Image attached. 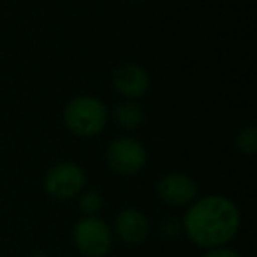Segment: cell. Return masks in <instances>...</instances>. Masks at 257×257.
<instances>
[{"label": "cell", "instance_id": "1", "mask_svg": "<svg viewBox=\"0 0 257 257\" xmlns=\"http://www.w3.org/2000/svg\"><path fill=\"white\" fill-rule=\"evenodd\" d=\"M239 210L229 197L208 194L187 206L182 227L189 239L203 248H218L229 243L239 229Z\"/></svg>", "mask_w": 257, "mask_h": 257}, {"label": "cell", "instance_id": "2", "mask_svg": "<svg viewBox=\"0 0 257 257\" xmlns=\"http://www.w3.org/2000/svg\"><path fill=\"white\" fill-rule=\"evenodd\" d=\"M64 123L78 138H95L102 133L109 120V109L93 95H78L64 107Z\"/></svg>", "mask_w": 257, "mask_h": 257}, {"label": "cell", "instance_id": "3", "mask_svg": "<svg viewBox=\"0 0 257 257\" xmlns=\"http://www.w3.org/2000/svg\"><path fill=\"white\" fill-rule=\"evenodd\" d=\"M86 175L83 168L76 162H57L53 164L43 178V187L46 194L53 199L69 201L72 197L79 196L85 189Z\"/></svg>", "mask_w": 257, "mask_h": 257}, {"label": "cell", "instance_id": "4", "mask_svg": "<svg viewBox=\"0 0 257 257\" xmlns=\"http://www.w3.org/2000/svg\"><path fill=\"white\" fill-rule=\"evenodd\" d=\"M72 239L83 257H104L113 245V232L102 218L83 217L76 222Z\"/></svg>", "mask_w": 257, "mask_h": 257}, {"label": "cell", "instance_id": "5", "mask_svg": "<svg viewBox=\"0 0 257 257\" xmlns=\"http://www.w3.org/2000/svg\"><path fill=\"white\" fill-rule=\"evenodd\" d=\"M106 162L116 175L133 176L143 171L148 162V154L143 143L131 136H121L107 145Z\"/></svg>", "mask_w": 257, "mask_h": 257}, {"label": "cell", "instance_id": "6", "mask_svg": "<svg viewBox=\"0 0 257 257\" xmlns=\"http://www.w3.org/2000/svg\"><path fill=\"white\" fill-rule=\"evenodd\" d=\"M111 83H113V88L121 97H125V100L143 99L150 92L152 86L148 71L143 65L134 64V62H125L114 67L111 74Z\"/></svg>", "mask_w": 257, "mask_h": 257}, {"label": "cell", "instance_id": "7", "mask_svg": "<svg viewBox=\"0 0 257 257\" xmlns=\"http://www.w3.org/2000/svg\"><path fill=\"white\" fill-rule=\"evenodd\" d=\"M157 197L169 208H185L197 199V185L185 173H168L155 185Z\"/></svg>", "mask_w": 257, "mask_h": 257}, {"label": "cell", "instance_id": "8", "mask_svg": "<svg viewBox=\"0 0 257 257\" xmlns=\"http://www.w3.org/2000/svg\"><path fill=\"white\" fill-rule=\"evenodd\" d=\"M114 232L127 245H140L150 234V220L138 208H125L114 218Z\"/></svg>", "mask_w": 257, "mask_h": 257}, {"label": "cell", "instance_id": "9", "mask_svg": "<svg viewBox=\"0 0 257 257\" xmlns=\"http://www.w3.org/2000/svg\"><path fill=\"white\" fill-rule=\"evenodd\" d=\"M109 116L113 118L114 123L120 128L133 133V131H138L143 125L145 111L136 100H123L109 111Z\"/></svg>", "mask_w": 257, "mask_h": 257}, {"label": "cell", "instance_id": "10", "mask_svg": "<svg viewBox=\"0 0 257 257\" xmlns=\"http://www.w3.org/2000/svg\"><path fill=\"white\" fill-rule=\"evenodd\" d=\"M102 206H104V197L99 190L95 189L81 190L78 208L85 217H97V213L102 210Z\"/></svg>", "mask_w": 257, "mask_h": 257}, {"label": "cell", "instance_id": "11", "mask_svg": "<svg viewBox=\"0 0 257 257\" xmlns=\"http://www.w3.org/2000/svg\"><path fill=\"white\" fill-rule=\"evenodd\" d=\"M234 147L239 154L253 155L257 152V128L253 125H245L234 136Z\"/></svg>", "mask_w": 257, "mask_h": 257}, {"label": "cell", "instance_id": "12", "mask_svg": "<svg viewBox=\"0 0 257 257\" xmlns=\"http://www.w3.org/2000/svg\"><path fill=\"white\" fill-rule=\"evenodd\" d=\"M182 231H183L182 224L178 220H175V218H169V220H166L162 224V234L168 236V238H176Z\"/></svg>", "mask_w": 257, "mask_h": 257}, {"label": "cell", "instance_id": "13", "mask_svg": "<svg viewBox=\"0 0 257 257\" xmlns=\"http://www.w3.org/2000/svg\"><path fill=\"white\" fill-rule=\"evenodd\" d=\"M204 257H241L236 250L225 248V246H218V248H211Z\"/></svg>", "mask_w": 257, "mask_h": 257}, {"label": "cell", "instance_id": "14", "mask_svg": "<svg viewBox=\"0 0 257 257\" xmlns=\"http://www.w3.org/2000/svg\"><path fill=\"white\" fill-rule=\"evenodd\" d=\"M29 257H50L48 253H44V252H34V253H30Z\"/></svg>", "mask_w": 257, "mask_h": 257}, {"label": "cell", "instance_id": "15", "mask_svg": "<svg viewBox=\"0 0 257 257\" xmlns=\"http://www.w3.org/2000/svg\"><path fill=\"white\" fill-rule=\"evenodd\" d=\"M133 2H143V0H133Z\"/></svg>", "mask_w": 257, "mask_h": 257}]
</instances>
